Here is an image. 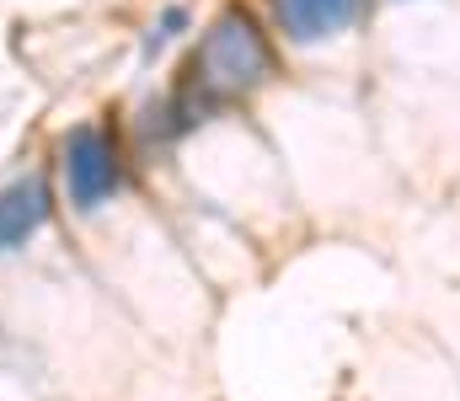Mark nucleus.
<instances>
[{
    "instance_id": "f257e3e1",
    "label": "nucleus",
    "mask_w": 460,
    "mask_h": 401,
    "mask_svg": "<svg viewBox=\"0 0 460 401\" xmlns=\"http://www.w3.org/2000/svg\"><path fill=\"white\" fill-rule=\"evenodd\" d=\"M262 75H268V43H262L257 22L246 11H220L188 65V86L209 108V102H230V97L252 92Z\"/></svg>"
},
{
    "instance_id": "f03ea898",
    "label": "nucleus",
    "mask_w": 460,
    "mask_h": 401,
    "mask_svg": "<svg viewBox=\"0 0 460 401\" xmlns=\"http://www.w3.org/2000/svg\"><path fill=\"white\" fill-rule=\"evenodd\" d=\"M65 187L75 209H97L118 193V150L97 124H81L65 139Z\"/></svg>"
},
{
    "instance_id": "7ed1b4c3",
    "label": "nucleus",
    "mask_w": 460,
    "mask_h": 401,
    "mask_svg": "<svg viewBox=\"0 0 460 401\" xmlns=\"http://www.w3.org/2000/svg\"><path fill=\"white\" fill-rule=\"evenodd\" d=\"M43 220H49V187H43L38 177L11 182V187L0 193V257L16 252V247H27V241L43 231Z\"/></svg>"
},
{
    "instance_id": "20e7f679",
    "label": "nucleus",
    "mask_w": 460,
    "mask_h": 401,
    "mask_svg": "<svg viewBox=\"0 0 460 401\" xmlns=\"http://www.w3.org/2000/svg\"><path fill=\"white\" fill-rule=\"evenodd\" d=\"M273 16L295 43H316V38L343 32L358 16V0H273Z\"/></svg>"
}]
</instances>
